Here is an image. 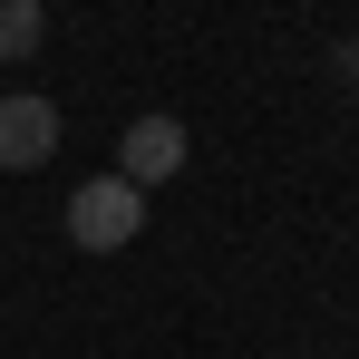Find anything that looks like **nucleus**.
I'll return each mask as SVG.
<instances>
[{"label":"nucleus","mask_w":359,"mask_h":359,"mask_svg":"<svg viewBox=\"0 0 359 359\" xmlns=\"http://www.w3.org/2000/svg\"><path fill=\"white\" fill-rule=\"evenodd\" d=\"M136 233H146V194L126 175H88L68 194V243H78V252H126Z\"/></svg>","instance_id":"nucleus-1"},{"label":"nucleus","mask_w":359,"mask_h":359,"mask_svg":"<svg viewBox=\"0 0 359 359\" xmlns=\"http://www.w3.org/2000/svg\"><path fill=\"white\" fill-rule=\"evenodd\" d=\"M184 146H194V136H184V117L146 107V117H126V126H117V165H107V175H126L136 194H146V184H165V175L184 165Z\"/></svg>","instance_id":"nucleus-2"},{"label":"nucleus","mask_w":359,"mask_h":359,"mask_svg":"<svg viewBox=\"0 0 359 359\" xmlns=\"http://www.w3.org/2000/svg\"><path fill=\"white\" fill-rule=\"evenodd\" d=\"M59 107L49 97H0V175H29V165H49L59 156Z\"/></svg>","instance_id":"nucleus-3"},{"label":"nucleus","mask_w":359,"mask_h":359,"mask_svg":"<svg viewBox=\"0 0 359 359\" xmlns=\"http://www.w3.org/2000/svg\"><path fill=\"white\" fill-rule=\"evenodd\" d=\"M39 49V0H0V59H29Z\"/></svg>","instance_id":"nucleus-4"},{"label":"nucleus","mask_w":359,"mask_h":359,"mask_svg":"<svg viewBox=\"0 0 359 359\" xmlns=\"http://www.w3.org/2000/svg\"><path fill=\"white\" fill-rule=\"evenodd\" d=\"M330 78H340V88L359 97V39H340V49H330Z\"/></svg>","instance_id":"nucleus-5"}]
</instances>
